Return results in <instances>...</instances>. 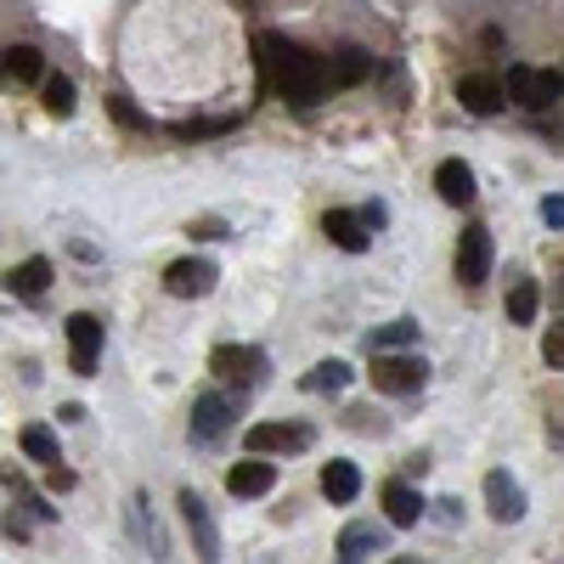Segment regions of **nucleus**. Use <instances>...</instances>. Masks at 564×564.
<instances>
[{"instance_id":"1","label":"nucleus","mask_w":564,"mask_h":564,"mask_svg":"<svg viewBox=\"0 0 564 564\" xmlns=\"http://www.w3.org/2000/svg\"><path fill=\"white\" fill-rule=\"evenodd\" d=\"M254 51H260V69H265V85H272V91H283L288 103H300V108L322 103V91H327V62H322L316 51H305V46L272 35V28H260V35H254Z\"/></svg>"},{"instance_id":"2","label":"nucleus","mask_w":564,"mask_h":564,"mask_svg":"<svg viewBox=\"0 0 564 564\" xmlns=\"http://www.w3.org/2000/svg\"><path fill=\"white\" fill-rule=\"evenodd\" d=\"M503 96L519 103V108H530V113H542V108H553L564 96V80L548 74V69H530V62H514L508 80H503Z\"/></svg>"},{"instance_id":"3","label":"nucleus","mask_w":564,"mask_h":564,"mask_svg":"<svg viewBox=\"0 0 564 564\" xmlns=\"http://www.w3.org/2000/svg\"><path fill=\"white\" fill-rule=\"evenodd\" d=\"M176 508H181V525H187V537H192V553H197V564H220V530H215V514H209V503L197 496L192 485L176 496Z\"/></svg>"},{"instance_id":"4","label":"nucleus","mask_w":564,"mask_h":564,"mask_svg":"<svg viewBox=\"0 0 564 564\" xmlns=\"http://www.w3.org/2000/svg\"><path fill=\"white\" fill-rule=\"evenodd\" d=\"M209 373H220L226 384H238V389H254L265 379V350H254V345H215Z\"/></svg>"},{"instance_id":"5","label":"nucleus","mask_w":564,"mask_h":564,"mask_svg":"<svg viewBox=\"0 0 564 564\" xmlns=\"http://www.w3.org/2000/svg\"><path fill=\"white\" fill-rule=\"evenodd\" d=\"M368 379L384 395H418L423 379H429V368H423V356H373V373Z\"/></svg>"},{"instance_id":"6","label":"nucleus","mask_w":564,"mask_h":564,"mask_svg":"<svg viewBox=\"0 0 564 564\" xmlns=\"http://www.w3.org/2000/svg\"><path fill=\"white\" fill-rule=\"evenodd\" d=\"M491 277V231L480 220L463 226V238H457V283L463 288H480Z\"/></svg>"},{"instance_id":"7","label":"nucleus","mask_w":564,"mask_h":564,"mask_svg":"<svg viewBox=\"0 0 564 564\" xmlns=\"http://www.w3.org/2000/svg\"><path fill=\"white\" fill-rule=\"evenodd\" d=\"M96 361H103V322H96L91 311H74L69 316V368L80 379H91Z\"/></svg>"},{"instance_id":"8","label":"nucleus","mask_w":564,"mask_h":564,"mask_svg":"<svg viewBox=\"0 0 564 564\" xmlns=\"http://www.w3.org/2000/svg\"><path fill=\"white\" fill-rule=\"evenodd\" d=\"M485 508H491L496 525H519L525 519V485L508 469H491L485 475Z\"/></svg>"},{"instance_id":"9","label":"nucleus","mask_w":564,"mask_h":564,"mask_svg":"<svg viewBox=\"0 0 564 564\" xmlns=\"http://www.w3.org/2000/svg\"><path fill=\"white\" fill-rule=\"evenodd\" d=\"M226 429H231V401H226L220 389H204V395L192 401V441H197V446H215Z\"/></svg>"},{"instance_id":"10","label":"nucleus","mask_w":564,"mask_h":564,"mask_svg":"<svg viewBox=\"0 0 564 564\" xmlns=\"http://www.w3.org/2000/svg\"><path fill=\"white\" fill-rule=\"evenodd\" d=\"M316 435H311V423H254L249 429V452L265 457V452H305Z\"/></svg>"},{"instance_id":"11","label":"nucleus","mask_w":564,"mask_h":564,"mask_svg":"<svg viewBox=\"0 0 564 564\" xmlns=\"http://www.w3.org/2000/svg\"><path fill=\"white\" fill-rule=\"evenodd\" d=\"M164 288H170L176 300H204L215 288V265L209 260H176L170 272H164Z\"/></svg>"},{"instance_id":"12","label":"nucleus","mask_w":564,"mask_h":564,"mask_svg":"<svg viewBox=\"0 0 564 564\" xmlns=\"http://www.w3.org/2000/svg\"><path fill=\"white\" fill-rule=\"evenodd\" d=\"M457 103L469 113H496L508 96H503V80H496V74H463L457 80Z\"/></svg>"},{"instance_id":"13","label":"nucleus","mask_w":564,"mask_h":564,"mask_svg":"<svg viewBox=\"0 0 564 564\" xmlns=\"http://www.w3.org/2000/svg\"><path fill=\"white\" fill-rule=\"evenodd\" d=\"M272 485H277V463L249 457V463H231V469H226V491L231 496H265Z\"/></svg>"},{"instance_id":"14","label":"nucleus","mask_w":564,"mask_h":564,"mask_svg":"<svg viewBox=\"0 0 564 564\" xmlns=\"http://www.w3.org/2000/svg\"><path fill=\"white\" fill-rule=\"evenodd\" d=\"M435 192L446 197L452 209H463V204H475V170L463 158H446L441 170H435Z\"/></svg>"},{"instance_id":"15","label":"nucleus","mask_w":564,"mask_h":564,"mask_svg":"<svg viewBox=\"0 0 564 564\" xmlns=\"http://www.w3.org/2000/svg\"><path fill=\"white\" fill-rule=\"evenodd\" d=\"M373 74V57L368 51H361V46H339L334 57H327V85H361V80H368Z\"/></svg>"},{"instance_id":"16","label":"nucleus","mask_w":564,"mask_h":564,"mask_svg":"<svg viewBox=\"0 0 564 564\" xmlns=\"http://www.w3.org/2000/svg\"><path fill=\"white\" fill-rule=\"evenodd\" d=\"M322 231H327V238H334L345 254H361V249H368V226H361L356 209H327V215H322Z\"/></svg>"},{"instance_id":"17","label":"nucleus","mask_w":564,"mask_h":564,"mask_svg":"<svg viewBox=\"0 0 564 564\" xmlns=\"http://www.w3.org/2000/svg\"><path fill=\"white\" fill-rule=\"evenodd\" d=\"M384 508H389V525H401V530L418 525V519L429 514V503H423V496H418L407 480H389V485H384Z\"/></svg>"},{"instance_id":"18","label":"nucleus","mask_w":564,"mask_h":564,"mask_svg":"<svg viewBox=\"0 0 564 564\" xmlns=\"http://www.w3.org/2000/svg\"><path fill=\"white\" fill-rule=\"evenodd\" d=\"M46 283H51V260L46 254H35V260H23V265H12V272H7V288L17 293V300H40Z\"/></svg>"},{"instance_id":"19","label":"nucleus","mask_w":564,"mask_h":564,"mask_svg":"<svg viewBox=\"0 0 564 564\" xmlns=\"http://www.w3.org/2000/svg\"><path fill=\"white\" fill-rule=\"evenodd\" d=\"M356 491H361V469L345 463V457H334L322 469V496H327V503H356Z\"/></svg>"},{"instance_id":"20","label":"nucleus","mask_w":564,"mask_h":564,"mask_svg":"<svg viewBox=\"0 0 564 564\" xmlns=\"http://www.w3.org/2000/svg\"><path fill=\"white\" fill-rule=\"evenodd\" d=\"M418 334H423V327L412 316H395V322H384V327H373V334H368V350L373 356H395L401 345H418Z\"/></svg>"},{"instance_id":"21","label":"nucleus","mask_w":564,"mask_h":564,"mask_svg":"<svg viewBox=\"0 0 564 564\" xmlns=\"http://www.w3.org/2000/svg\"><path fill=\"white\" fill-rule=\"evenodd\" d=\"M384 548V530L379 525H345V537H339V564H361L368 553Z\"/></svg>"},{"instance_id":"22","label":"nucleus","mask_w":564,"mask_h":564,"mask_svg":"<svg viewBox=\"0 0 564 564\" xmlns=\"http://www.w3.org/2000/svg\"><path fill=\"white\" fill-rule=\"evenodd\" d=\"M345 384H350V368H345V361H316V368L300 379L305 395H339Z\"/></svg>"},{"instance_id":"23","label":"nucleus","mask_w":564,"mask_h":564,"mask_svg":"<svg viewBox=\"0 0 564 564\" xmlns=\"http://www.w3.org/2000/svg\"><path fill=\"white\" fill-rule=\"evenodd\" d=\"M40 103H46L51 119H69L74 113V80L69 74H46L40 80Z\"/></svg>"},{"instance_id":"24","label":"nucleus","mask_w":564,"mask_h":564,"mask_svg":"<svg viewBox=\"0 0 564 564\" xmlns=\"http://www.w3.org/2000/svg\"><path fill=\"white\" fill-rule=\"evenodd\" d=\"M23 452L35 457V463H46V469H57V463H62V452H57V435H51L46 423H28V429H23Z\"/></svg>"},{"instance_id":"25","label":"nucleus","mask_w":564,"mask_h":564,"mask_svg":"<svg viewBox=\"0 0 564 564\" xmlns=\"http://www.w3.org/2000/svg\"><path fill=\"white\" fill-rule=\"evenodd\" d=\"M7 74L23 80V85H35V80H46V62H40L35 46H12V51H7Z\"/></svg>"},{"instance_id":"26","label":"nucleus","mask_w":564,"mask_h":564,"mask_svg":"<svg viewBox=\"0 0 564 564\" xmlns=\"http://www.w3.org/2000/svg\"><path fill=\"white\" fill-rule=\"evenodd\" d=\"M508 322H537V283H514V293H508Z\"/></svg>"},{"instance_id":"27","label":"nucleus","mask_w":564,"mask_h":564,"mask_svg":"<svg viewBox=\"0 0 564 564\" xmlns=\"http://www.w3.org/2000/svg\"><path fill=\"white\" fill-rule=\"evenodd\" d=\"M231 124H238V119H187V124H176V142H204V136H226Z\"/></svg>"},{"instance_id":"28","label":"nucleus","mask_w":564,"mask_h":564,"mask_svg":"<svg viewBox=\"0 0 564 564\" xmlns=\"http://www.w3.org/2000/svg\"><path fill=\"white\" fill-rule=\"evenodd\" d=\"M542 361L553 373H564V322H553L548 334H542Z\"/></svg>"},{"instance_id":"29","label":"nucleus","mask_w":564,"mask_h":564,"mask_svg":"<svg viewBox=\"0 0 564 564\" xmlns=\"http://www.w3.org/2000/svg\"><path fill=\"white\" fill-rule=\"evenodd\" d=\"M108 108H113V119H119V124H130V130H142V124H147L136 108H130V96H108Z\"/></svg>"},{"instance_id":"30","label":"nucleus","mask_w":564,"mask_h":564,"mask_svg":"<svg viewBox=\"0 0 564 564\" xmlns=\"http://www.w3.org/2000/svg\"><path fill=\"white\" fill-rule=\"evenodd\" d=\"M220 231H226V220H192L187 238H220Z\"/></svg>"},{"instance_id":"31","label":"nucleus","mask_w":564,"mask_h":564,"mask_svg":"<svg viewBox=\"0 0 564 564\" xmlns=\"http://www.w3.org/2000/svg\"><path fill=\"white\" fill-rule=\"evenodd\" d=\"M345 418H350V429H379V418H373L368 407H350Z\"/></svg>"},{"instance_id":"32","label":"nucleus","mask_w":564,"mask_h":564,"mask_svg":"<svg viewBox=\"0 0 564 564\" xmlns=\"http://www.w3.org/2000/svg\"><path fill=\"white\" fill-rule=\"evenodd\" d=\"M542 215H548L553 226H564V197H548V204H542Z\"/></svg>"},{"instance_id":"33","label":"nucleus","mask_w":564,"mask_h":564,"mask_svg":"<svg viewBox=\"0 0 564 564\" xmlns=\"http://www.w3.org/2000/svg\"><path fill=\"white\" fill-rule=\"evenodd\" d=\"M389 564H429V559H407V553H401V559H389Z\"/></svg>"}]
</instances>
